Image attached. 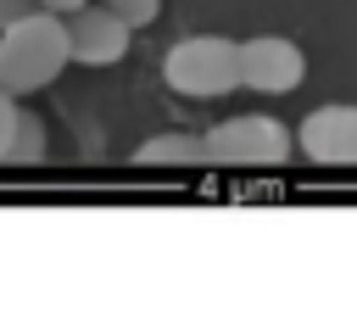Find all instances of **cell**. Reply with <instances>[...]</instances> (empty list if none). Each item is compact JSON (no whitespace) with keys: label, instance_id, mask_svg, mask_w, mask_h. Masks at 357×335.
<instances>
[{"label":"cell","instance_id":"1","mask_svg":"<svg viewBox=\"0 0 357 335\" xmlns=\"http://www.w3.org/2000/svg\"><path fill=\"white\" fill-rule=\"evenodd\" d=\"M67 17L56 11H28L11 28H0V89L6 95H33L45 84H56V73L67 67Z\"/></svg>","mask_w":357,"mask_h":335},{"label":"cell","instance_id":"2","mask_svg":"<svg viewBox=\"0 0 357 335\" xmlns=\"http://www.w3.org/2000/svg\"><path fill=\"white\" fill-rule=\"evenodd\" d=\"M162 78L190 100H218L240 89V45L223 34H190L162 56Z\"/></svg>","mask_w":357,"mask_h":335},{"label":"cell","instance_id":"3","mask_svg":"<svg viewBox=\"0 0 357 335\" xmlns=\"http://www.w3.org/2000/svg\"><path fill=\"white\" fill-rule=\"evenodd\" d=\"M290 156V128L268 112H245V117H223L218 128L201 134V162H223V168H279Z\"/></svg>","mask_w":357,"mask_h":335},{"label":"cell","instance_id":"4","mask_svg":"<svg viewBox=\"0 0 357 335\" xmlns=\"http://www.w3.org/2000/svg\"><path fill=\"white\" fill-rule=\"evenodd\" d=\"M301 73H307V56H301L296 39H279V34L240 39V84L245 89L290 95V89H301Z\"/></svg>","mask_w":357,"mask_h":335},{"label":"cell","instance_id":"5","mask_svg":"<svg viewBox=\"0 0 357 335\" xmlns=\"http://www.w3.org/2000/svg\"><path fill=\"white\" fill-rule=\"evenodd\" d=\"M296 145L318 168H357V106L335 100V106L307 112L301 128H296Z\"/></svg>","mask_w":357,"mask_h":335},{"label":"cell","instance_id":"6","mask_svg":"<svg viewBox=\"0 0 357 335\" xmlns=\"http://www.w3.org/2000/svg\"><path fill=\"white\" fill-rule=\"evenodd\" d=\"M128 22L117 17V11H106V6H78V11H67V56L73 61H84V67H112V61H123V50H128Z\"/></svg>","mask_w":357,"mask_h":335},{"label":"cell","instance_id":"7","mask_svg":"<svg viewBox=\"0 0 357 335\" xmlns=\"http://www.w3.org/2000/svg\"><path fill=\"white\" fill-rule=\"evenodd\" d=\"M139 168H195L201 162V134H156L134 151Z\"/></svg>","mask_w":357,"mask_h":335},{"label":"cell","instance_id":"8","mask_svg":"<svg viewBox=\"0 0 357 335\" xmlns=\"http://www.w3.org/2000/svg\"><path fill=\"white\" fill-rule=\"evenodd\" d=\"M6 162H45V117L39 112H22L17 106V128H11V145H6Z\"/></svg>","mask_w":357,"mask_h":335},{"label":"cell","instance_id":"9","mask_svg":"<svg viewBox=\"0 0 357 335\" xmlns=\"http://www.w3.org/2000/svg\"><path fill=\"white\" fill-rule=\"evenodd\" d=\"M106 11H117L128 28H145V22H156V11H162V0H100Z\"/></svg>","mask_w":357,"mask_h":335},{"label":"cell","instance_id":"10","mask_svg":"<svg viewBox=\"0 0 357 335\" xmlns=\"http://www.w3.org/2000/svg\"><path fill=\"white\" fill-rule=\"evenodd\" d=\"M11 128H17V95L0 89V162H6V145H11Z\"/></svg>","mask_w":357,"mask_h":335},{"label":"cell","instance_id":"11","mask_svg":"<svg viewBox=\"0 0 357 335\" xmlns=\"http://www.w3.org/2000/svg\"><path fill=\"white\" fill-rule=\"evenodd\" d=\"M28 11H39V0H0V28H11V22L28 17Z\"/></svg>","mask_w":357,"mask_h":335},{"label":"cell","instance_id":"12","mask_svg":"<svg viewBox=\"0 0 357 335\" xmlns=\"http://www.w3.org/2000/svg\"><path fill=\"white\" fill-rule=\"evenodd\" d=\"M39 6H45V11H56V17H67V11H78L84 0H39Z\"/></svg>","mask_w":357,"mask_h":335}]
</instances>
